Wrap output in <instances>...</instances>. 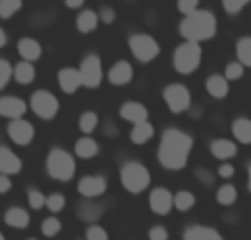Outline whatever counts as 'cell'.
<instances>
[{
  "mask_svg": "<svg viewBox=\"0 0 251 240\" xmlns=\"http://www.w3.org/2000/svg\"><path fill=\"white\" fill-rule=\"evenodd\" d=\"M199 4H201V0H176V9L183 13V18L194 13V11H199L201 9Z\"/></svg>",
  "mask_w": 251,
  "mask_h": 240,
  "instance_id": "obj_40",
  "label": "cell"
},
{
  "mask_svg": "<svg viewBox=\"0 0 251 240\" xmlns=\"http://www.w3.org/2000/svg\"><path fill=\"white\" fill-rule=\"evenodd\" d=\"M106 190H108V181L101 174H86V176H82L77 183L79 196L88 198V201H97L100 196L106 194Z\"/></svg>",
  "mask_w": 251,
  "mask_h": 240,
  "instance_id": "obj_10",
  "label": "cell"
},
{
  "mask_svg": "<svg viewBox=\"0 0 251 240\" xmlns=\"http://www.w3.org/2000/svg\"><path fill=\"white\" fill-rule=\"evenodd\" d=\"M192 139L187 132L178 130V128H165V132L161 135L159 150H156V159L159 163L170 172H178L187 166L192 154Z\"/></svg>",
  "mask_w": 251,
  "mask_h": 240,
  "instance_id": "obj_1",
  "label": "cell"
},
{
  "mask_svg": "<svg viewBox=\"0 0 251 240\" xmlns=\"http://www.w3.org/2000/svg\"><path fill=\"white\" fill-rule=\"evenodd\" d=\"M119 183L126 192L130 194H141L150 188L152 183V174L143 163L139 161H126L122 168H119Z\"/></svg>",
  "mask_w": 251,
  "mask_h": 240,
  "instance_id": "obj_4",
  "label": "cell"
},
{
  "mask_svg": "<svg viewBox=\"0 0 251 240\" xmlns=\"http://www.w3.org/2000/svg\"><path fill=\"white\" fill-rule=\"evenodd\" d=\"M209 152H212V157H216L218 161H231V159L238 154V145L231 139L218 137V139L209 141Z\"/></svg>",
  "mask_w": 251,
  "mask_h": 240,
  "instance_id": "obj_16",
  "label": "cell"
},
{
  "mask_svg": "<svg viewBox=\"0 0 251 240\" xmlns=\"http://www.w3.org/2000/svg\"><path fill=\"white\" fill-rule=\"evenodd\" d=\"M148 240H170V232L163 225H152L148 229Z\"/></svg>",
  "mask_w": 251,
  "mask_h": 240,
  "instance_id": "obj_41",
  "label": "cell"
},
{
  "mask_svg": "<svg viewBox=\"0 0 251 240\" xmlns=\"http://www.w3.org/2000/svg\"><path fill=\"white\" fill-rule=\"evenodd\" d=\"M148 205L156 216H168L174 210V194L168 188H154L148 196Z\"/></svg>",
  "mask_w": 251,
  "mask_h": 240,
  "instance_id": "obj_12",
  "label": "cell"
},
{
  "mask_svg": "<svg viewBox=\"0 0 251 240\" xmlns=\"http://www.w3.org/2000/svg\"><path fill=\"white\" fill-rule=\"evenodd\" d=\"M22 9V0H0V18L9 20Z\"/></svg>",
  "mask_w": 251,
  "mask_h": 240,
  "instance_id": "obj_36",
  "label": "cell"
},
{
  "mask_svg": "<svg viewBox=\"0 0 251 240\" xmlns=\"http://www.w3.org/2000/svg\"><path fill=\"white\" fill-rule=\"evenodd\" d=\"M216 31H218V20L214 16V11H209V9H199V11L190 13L178 24V33L187 42H196V44L212 40L216 35Z\"/></svg>",
  "mask_w": 251,
  "mask_h": 240,
  "instance_id": "obj_2",
  "label": "cell"
},
{
  "mask_svg": "<svg viewBox=\"0 0 251 240\" xmlns=\"http://www.w3.org/2000/svg\"><path fill=\"white\" fill-rule=\"evenodd\" d=\"M231 132H234V137H236L238 144L249 145L251 144V119H247V117L234 119V123H231Z\"/></svg>",
  "mask_w": 251,
  "mask_h": 240,
  "instance_id": "obj_27",
  "label": "cell"
},
{
  "mask_svg": "<svg viewBox=\"0 0 251 240\" xmlns=\"http://www.w3.org/2000/svg\"><path fill=\"white\" fill-rule=\"evenodd\" d=\"M236 57H238V62L245 66V69H251V35H243V38H238V42H236Z\"/></svg>",
  "mask_w": 251,
  "mask_h": 240,
  "instance_id": "obj_30",
  "label": "cell"
},
{
  "mask_svg": "<svg viewBox=\"0 0 251 240\" xmlns=\"http://www.w3.org/2000/svg\"><path fill=\"white\" fill-rule=\"evenodd\" d=\"M84 2H86V0H64V4L69 9H82Z\"/></svg>",
  "mask_w": 251,
  "mask_h": 240,
  "instance_id": "obj_47",
  "label": "cell"
},
{
  "mask_svg": "<svg viewBox=\"0 0 251 240\" xmlns=\"http://www.w3.org/2000/svg\"><path fill=\"white\" fill-rule=\"evenodd\" d=\"M7 137L16 145L25 148V145H29L31 141H33L35 128H33V123L26 121V119H13V121H9V126H7Z\"/></svg>",
  "mask_w": 251,
  "mask_h": 240,
  "instance_id": "obj_11",
  "label": "cell"
},
{
  "mask_svg": "<svg viewBox=\"0 0 251 240\" xmlns=\"http://www.w3.org/2000/svg\"><path fill=\"white\" fill-rule=\"evenodd\" d=\"M29 110L33 115H38L40 119H44V121H51V119H55L57 113H60V99H57L51 91L40 88V91H35L33 95H31Z\"/></svg>",
  "mask_w": 251,
  "mask_h": 240,
  "instance_id": "obj_7",
  "label": "cell"
},
{
  "mask_svg": "<svg viewBox=\"0 0 251 240\" xmlns=\"http://www.w3.org/2000/svg\"><path fill=\"white\" fill-rule=\"evenodd\" d=\"M18 53H20V57L25 62H31V64H33V62H38L40 57H42V44H40L35 38H29V35H26V38L18 40Z\"/></svg>",
  "mask_w": 251,
  "mask_h": 240,
  "instance_id": "obj_20",
  "label": "cell"
},
{
  "mask_svg": "<svg viewBox=\"0 0 251 240\" xmlns=\"http://www.w3.org/2000/svg\"><path fill=\"white\" fill-rule=\"evenodd\" d=\"M79 75H82V86L84 88H97L104 82V66H101L100 55L91 53L82 60V64L77 66Z\"/></svg>",
  "mask_w": 251,
  "mask_h": 240,
  "instance_id": "obj_9",
  "label": "cell"
},
{
  "mask_svg": "<svg viewBox=\"0 0 251 240\" xmlns=\"http://www.w3.org/2000/svg\"><path fill=\"white\" fill-rule=\"evenodd\" d=\"M100 24V13L93 11V9H82L77 20H75V26H77L79 33H93V31H97Z\"/></svg>",
  "mask_w": 251,
  "mask_h": 240,
  "instance_id": "obj_24",
  "label": "cell"
},
{
  "mask_svg": "<svg viewBox=\"0 0 251 240\" xmlns=\"http://www.w3.org/2000/svg\"><path fill=\"white\" fill-rule=\"evenodd\" d=\"M11 188H13V181H11V176H4V174H0V194H7V192H11Z\"/></svg>",
  "mask_w": 251,
  "mask_h": 240,
  "instance_id": "obj_46",
  "label": "cell"
},
{
  "mask_svg": "<svg viewBox=\"0 0 251 240\" xmlns=\"http://www.w3.org/2000/svg\"><path fill=\"white\" fill-rule=\"evenodd\" d=\"M11 79H13V66H11V62H7V60H2V57H0V91H2V88L7 86Z\"/></svg>",
  "mask_w": 251,
  "mask_h": 240,
  "instance_id": "obj_39",
  "label": "cell"
},
{
  "mask_svg": "<svg viewBox=\"0 0 251 240\" xmlns=\"http://www.w3.org/2000/svg\"><path fill=\"white\" fill-rule=\"evenodd\" d=\"M97 128H100V117H97L95 110H86V113H82V117H79V130H82L86 137H91Z\"/></svg>",
  "mask_w": 251,
  "mask_h": 240,
  "instance_id": "obj_32",
  "label": "cell"
},
{
  "mask_svg": "<svg viewBox=\"0 0 251 240\" xmlns=\"http://www.w3.org/2000/svg\"><path fill=\"white\" fill-rule=\"evenodd\" d=\"M101 214H104V207H101L97 201L84 198V201L77 205V218L84 220L86 225H95L97 220L101 218Z\"/></svg>",
  "mask_w": 251,
  "mask_h": 240,
  "instance_id": "obj_22",
  "label": "cell"
},
{
  "mask_svg": "<svg viewBox=\"0 0 251 240\" xmlns=\"http://www.w3.org/2000/svg\"><path fill=\"white\" fill-rule=\"evenodd\" d=\"M4 44H7V31H4L2 26H0V48H2Z\"/></svg>",
  "mask_w": 251,
  "mask_h": 240,
  "instance_id": "obj_48",
  "label": "cell"
},
{
  "mask_svg": "<svg viewBox=\"0 0 251 240\" xmlns=\"http://www.w3.org/2000/svg\"><path fill=\"white\" fill-rule=\"evenodd\" d=\"M183 240H225L218 229L209 225H190L183 232Z\"/></svg>",
  "mask_w": 251,
  "mask_h": 240,
  "instance_id": "obj_21",
  "label": "cell"
},
{
  "mask_svg": "<svg viewBox=\"0 0 251 240\" xmlns=\"http://www.w3.org/2000/svg\"><path fill=\"white\" fill-rule=\"evenodd\" d=\"M205 91H207L209 97H214V99H225L227 93H229V82L225 79L223 73H214V75H209L207 82H205Z\"/></svg>",
  "mask_w": 251,
  "mask_h": 240,
  "instance_id": "obj_23",
  "label": "cell"
},
{
  "mask_svg": "<svg viewBox=\"0 0 251 240\" xmlns=\"http://www.w3.org/2000/svg\"><path fill=\"white\" fill-rule=\"evenodd\" d=\"M13 79H16L18 84H22V86H29L35 79V66L25 60L18 62V64L13 66Z\"/></svg>",
  "mask_w": 251,
  "mask_h": 240,
  "instance_id": "obj_26",
  "label": "cell"
},
{
  "mask_svg": "<svg viewBox=\"0 0 251 240\" xmlns=\"http://www.w3.org/2000/svg\"><path fill=\"white\" fill-rule=\"evenodd\" d=\"M163 101L170 108V113L183 115L185 110H190V106H192V93L185 84H178V82L168 84V86L163 88Z\"/></svg>",
  "mask_w": 251,
  "mask_h": 240,
  "instance_id": "obj_8",
  "label": "cell"
},
{
  "mask_svg": "<svg viewBox=\"0 0 251 240\" xmlns=\"http://www.w3.org/2000/svg\"><path fill=\"white\" fill-rule=\"evenodd\" d=\"M26 203H29L31 210H42L47 205V194L38 188H29L26 190Z\"/></svg>",
  "mask_w": 251,
  "mask_h": 240,
  "instance_id": "obj_35",
  "label": "cell"
},
{
  "mask_svg": "<svg viewBox=\"0 0 251 240\" xmlns=\"http://www.w3.org/2000/svg\"><path fill=\"white\" fill-rule=\"evenodd\" d=\"M132 79H134V69L130 62L119 60L108 69V82L113 84V86H126V84H130Z\"/></svg>",
  "mask_w": 251,
  "mask_h": 240,
  "instance_id": "obj_15",
  "label": "cell"
},
{
  "mask_svg": "<svg viewBox=\"0 0 251 240\" xmlns=\"http://www.w3.org/2000/svg\"><path fill=\"white\" fill-rule=\"evenodd\" d=\"M0 240H7V238H4V234H2V232H0Z\"/></svg>",
  "mask_w": 251,
  "mask_h": 240,
  "instance_id": "obj_50",
  "label": "cell"
},
{
  "mask_svg": "<svg viewBox=\"0 0 251 240\" xmlns=\"http://www.w3.org/2000/svg\"><path fill=\"white\" fill-rule=\"evenodd\" d=\"M22 172V159L7 145H0V174L13 176Z\"/></svg>",
  "mask_w": 251,
  "mask_h": 240,
  "instance_id": "obj_17",
  "label": "cell"
},
{
  "mask_svg": "<svg viewBox=\"0 0 251 240\" xmlns=\"http://www.w3.org/2000/svg\"><path fill=\"white\" fill-rule=\"evenodd\" d=\"M194 205H196V196L190 190H178V192H174V210L190 212Z\"/></svg>",
  "mask_w": 251,
  "mask_h": 240,
  "instance_id": "obj_31",
  "label": "cell"
},
{
  "mask_svg": "<svg viewBox=\"0 0 251 240\" xmlns=\"http://www.w3.org/2000/svg\"><path fill=\"white\" fill-rule=\"evenodd\" d=\"M238 201V188L234 183H223L221 188L216 190V203L223 207H231Z\"/></svg>",
  "mask_w": 251,
  "mask_h": 240,
  "instance_id": "obj_29",
  "label": "cell"
},
{
  "mask_svg": "<svg viewBox=\"0 0 251 240\" xmlns=\"http://www.w3.org/2000/svg\"><path fill=\"white\" fill-rule=\"evenodd\" d=\"M154 137V126L150 121H143V123H137V126L130 130V141L134 145H143Z\"/></svg>",
  "mask_w": 251,
  "mask_h": 240,
  "instance_id": "obj_28",
  "label": "cell"
},
{
  "mask_svg": "<svg viewBox=\"0 0 251 240\" xmlns=\"http://www.w3.org/2000/svg\"><path fill=\"white\" fill-rule=\"evenodd\" d=\"M247 190L251 192V161L247 163Z\"/></svg>",
  "mask_w": 251,
  "mask_h": 240,
  "instance_id": "obj_49",
  "label": "cell"
},
{
  "mask_svg": "<svg viewBox=\"0 0 251 240\" xmlns=\"http://www.w3.org/2000/svg\"><path fill=\"white\" fill-rule=\"evenodd\" d=\"M97 13H100V22H101V24H113V22L117 20V11H115L113 7H101Z\"/></svg>",
  "mask_w": 251,
  "mask_h": 240,
  "instance_id": "obj_43",
  "label": "cell"
},
{
  "mask_svg": "<svg viewBox=\"0 0 251 240\" xmlns=\"http://www.w3.org/2000/svg\"><path fill=\"white\" fill-rule=\"evenodd\" d=\"M2 218H4V225L11 229H26L31 225V214L20 205L9 207V210L4 212Z\"/></svg>",
  "mask_w": 251,
  "mask_h": 240,
  "instance_id": "obj_19",
  "label": "cell"
},
{
  "mask_svg": "<svg viewBox=\"0 0 251 240\" xmlns=\"http://www.w3.org/2000/svg\"><path fill=\"white\" fill-rule=\"evenodd\" d=\"M57 84H60V88L66 95H73V93H77L82 88V75H79V71L75 66H62L57 71Z\"/></svg>",
  "mask_w": 251,
  "mask_h": 240,
  "instance_id": "obj_14",
  "label": "cell"
},
{
  "mask_svg": "<svg viewBox=\"0 0 251 240\" xmlns=\"http://www.w3.org/2000/svg\"><path fill=\"white\" fill-rule=\"evenodd\" d=\"M223 75H225L227 82H238V79L245 75V66L240 64L238 60H234V62H229V64L225 66V73Z\"/></svg>",
  "mask_w": 251,
  "mask_h": 240,
  "instance_id": "obj_37",
  "label": "cell"
},
{
  "mask_svg": "<svg viewBox=\"0 0 251 240\" xmlns=\"http://www.w3.org/2000/svg\"><path fill=\"white\" fill-rule=\"evenodd\" d=\"M221 2H223V7H225L227 13H240L251 0H221Z\"/></svg>",
  "mask_w": 251,
  "mask_h": 240,
  "instance_id": "obj_42",
  "label": "cell"
},
{
  "mask_svg": "<svg viewBox=\"0 0 251 240\" xmlns=\"http://www.w3.org/2000/svg\"><path fill=\"white\" fill-rule=\"evenodd\" d=\"M75 154H77L79 159H93L100 154V144H97L93 137L84 135L75 141Z\"/></svg>",
  "mask_w": 251,
  "mask_h": 240,
  "instance_id": "obj_25",
  "label": "cell"
},
{
  "mask_svg": "<svg viewBox=\"0 0 251 240\" xmlns=\"http://www.w3.org/2000/svg\"><path fill=\"white\" fill-rule=\"evenodd\" d=\"M216 174H218V179H223V181L234 179V174H236L234 163H221V166H218V170H216Z\"/></svg>",
  "mask_w": 251,
  "mask_h": 240,
  "instance_id": "obj_44",
  "label": "cell"
},
{
  "mask_svg": "<svg viewBox=\"0 0 251 240\" xmlns=\"http://www.w3.org/2000/svg\"><path fill=\"white\" fill-rule=\"evenodd\" d=\"M44 207H47V210L51 212L53 216H55V214H60V212L66 207V196H64V194H62V192L47 194V205H44Z\"/></svg>",
  "mask_w": 251,
  "mask_h": 240,
  "instance_id": "obj_34",
  "label": "cell"
},
{
  "mask_svg": "<svg viewBox=\"0 0 251 240\" xmlns=\"http://www.w3.org/2000/svg\"><path fill=\"white\" fill-rule=\"evenodd\" d=\"M108 232L101 227L100 223L95 225H86V232H84V240H108Z\"/></svg>",
  "mask_w": 251,
  "mask_h": 240,
  "instance_id": "obj_38",
  "label": "cell"
},
{
  "mask_svg": "<svg viewBox=\"0 0 251 240\" xmlns=\"http://www.w3.org/2000/svg\"><path fill=\"white\" fill-rule=\"evenodd\" d=\"M26 110H29V104L25 99H20V97H13V95L0 97V117H7L9 121L25 119Z\"/></svg>",
  "mask_w": 251,
  "mask_h": 240,
  "instance_id": "obj_13",
  "label": "cell"
},
{
  "mask_svg": "<svg viewBox=\"0 0 251 240\" xmlns=\"http://www.w3.org/2000/svg\"><path fill=\"white\" fill-rule=\"evenodd\" d=\"M128 47H130V53H132L141 64L154 62L161 53L159 42H156V38L150 33H132L128 38Z\"/></svg>",
  "mask_w": 251,
  "mask_h": 240,
  "instance_id": "obj_6",
  "label": "cell"
},
{
  "mask_svg": "<svg viewBox=\"0 0 251 240\" xmlns=\"http://www.w3.org/2000/svg\"><path fill=\"white\" fill-rule=\"evenodd\" d=\"M119 117L126 119V121H130L132 126H137V123H143L148 121V108L143 104H139V101H124L122 106H119Z\"/></svg>",
  "mask_w": 251,
  "mask_h": 240,
  "instance_id": "obj_18",
  "label": "cell"
},
{
  "mask_svg": "<svg viewBox=\"0 0 251 240\" xmlns=\"http://www.w3.org/2000/svg\"><path fill=\"white\" fill-rule=\"evenodd\" d=\"M44 166H47V174L53 181H60V183H69L75 176V172H77V163H75L73 154L66 152L64 148L49 150Z\"/></svg>",
  "mask_w": 251,
  "mask_h": 240,
  "instance_id": "obj_3",
  "label": "cell"
},
{
  "mask_svg": "<svg viewBox=\"0 0 251 240\" xmlns=\"http://www.w3.org/2000/svg\"><path fill=\"white\" fill-rule=\"evenodd\" d=\"M203 62V47L196 42H181L172 51V66L178 75H192Z\"/></svg>",
  "mask_w": 251,
  "mask_h": 240,
  "instance_id": "obj_5",
  "label": "cell"
},
{
  "mask_svg": "<svg viewBox=\"0 0 251 240\" xmlns=\"http://www.w3.org/2000/svg\"><path fill=\"white\" fill-rule=\"evenodd\" d=\"M40 232H42L47 238L60 236V232H62V220L57 218V216H49V218L42 220V225H40Z\"/></svg>",
  "mask_w": 251,
  "mask_h": 240,
  "instance_id": "obj_33",
  "label": "cell"
},
{
  "mask_svg": "<svg viewBox=\"0 0 251 240\" xmlns=\"http://www.w3.org/2000/svg\"><path fill=\"white\" fill-rule=\"evenodd\" d=\"M196 181H201V183L205 185V188H209V185H214V174L209 170H205V168H199V170L194 172Z\"/></svg>",
  "mask_w": 251,
  "mask_h": 240,
  "instance_id": "obj_45",
  "label": "cell"
},
{
  "mask_svg": "<svg viewBox=\"0 0 251 240\" xmlns=\"http://www.w3.org/2000/svg\"><path fill=\"white\" fill-rule=\"evenodd\" d=\"M29 240H38V238H29Z\"/></svg>",
  "mask_w": 251,
  "mask_h": 240,
  "instance_id": "obj_51",
  "label": "cell"
}]
</instances>
